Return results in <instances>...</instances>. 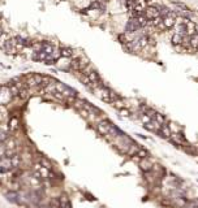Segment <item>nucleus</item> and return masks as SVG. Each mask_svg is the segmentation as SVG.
<instances>
[{"instance_id": "obj_1", "label": "nucleus", "mask_w": 198, "mask_h": 208, "mask_svg": "<svg viewBox=\"0 0 198 208\" xmlns=\"http://www.w3.org/2000/svg\"><path fill=\"white\" fill-rule=\"evenodd\" d=\"M13 98V95L11 94L8 86H3L0 87V106H5L8 104Z\"/></svg>"}, {"instance_id": "obj_2", "label": "nucleus", "mask_w": 198, "mask_h": 208, "mask_svg": "<svg viewBox=\"0 0 198 208\" xmlns=\"http://www.w3.org/2000/svg\"><path fill=\"white\" fill-rule=\"evenodd\" d=\"M140 29H141V26L138 25L136 17H132V18L128 21L127 26H125V33H127V34H134L136 31L140 30Z\"/></svg>"}, {"instance_id": "obj_3", "label": "nucleus", "mask_w": 198, "mask_h": 208, "mask_svg": "<svg viewBox=\"0 0 198 208\" xmlns=\"http://www.w3.org/2000/svg\"><path fill=\"white\" fill-rule=\"evenodd\" d=\"M176 24V13L175 12H171L168 16L163 17V25L166 29H171L172 26H175Z\"/></svg>"}, {"instance_id": "obj_4", "label": "nucleus", "mask_w": 198, "mask_h": 208, "mask_svg": "<svg viewBox=\"0 0 198 208\" xmlns=\"http://www.w3.org/2000/svg\"><path fill=\"white\" fill-rule=\"evenodd\" d=\"M143 14L147 20H152L159 16V8H157V7H146V9L143 11Z\"/></svg>"}, {"instance_id": "obj_5", "label": "nucleus", "mask_w": 198, "mask_h": 208, "mask_svg": "<svg viewBox=\"0 0 198 208\" xmlns=\"http://www.w3.org/2000/svg\"><path fill=\"white\" fill-rule=\"evenodd\" d=\"M5 198L9 200L11 203H16V204H20L21 203V199H20V195L17 194L16 191H8L5 194Z\"/></svg>"}, {"instance_id": "obj_6", "label": "nucleus", "mask_w": 198, "mask_h": 208, "mask_svg": "<svg viewBox=\"0 0 198 208\" xmlns=\"http://www.w3.org/2000/svg\"><path fill=\"white\" fill-rule=\"evenodd\" d=\"M85 76H87V78H89V81L94 85V86H98L99 85V82H100V78H99V76H98V73L97 72H94V70H91V72H89L87 74H85Z\"/></svg>"}, {"instance_id": "obj_7", "label": "nucleus", "mask_w": 198, "mask_h": 208, "mask_svg": "<svg viewBox=\"0 0 198 208\" xmlns=\"http://www.w3.org/2000/svg\"><path fill=\"white\" fill-rule=\"evenodd\" d=\"M170 139L172 140L173 143H176V144H184L185 143V139H184V137H182V134L181 133H172L171 134V137H170Z\"/></svg>"}, {"instance_id": "obj_8", "label": "nucleus", "mask_w": 198, "mask_h": 208, "mask_svg": "<svg viewBox=\"0 0 198 208\" xmlns=\"http://www.w3.org/2000/svg\"><path fill=\"white\" fill-rule=\"evenodd\" d=\"M140 167H141L142 170H145V172H150V170L152 169V164H151V161L149 160V158L141 159V161H140Z\"/></svg>"}, {"instance_id": "obj_9", "label": "nucleus", "mask_w": 198, "mask_h": 208, "mask_svg": "<svg viewBox=\"0 0 198 208\" xmlns=\"http://www.w3.org/2000/svg\"><path fill=\"white\" fill-rule=\"evenodd\" d=\"M158 134L160 135V137H163V138H170L171 137V130H170V128H168V125H162L160 126V129H159V131H158Z\"/></svg>"}, {"instance_id": "obj_10", "label": "nucleus", "mask_w": 198, "mask_h": 208, "mask_svg": "<svg viewBox=\"0 0 198 208\" xmlns=\"http://www.w3.org/2000/svg\"><path fill=\"white\" fill-rule=\"evenodd\" d=\"M189 46L193 48H198V34L197 33L189 35Z\"/></svg>"}, {"instance_id": "obj_11", "label": "nucleus", "mask_w": 198, "mask_h": 208, "mask_svg": "<svg viewBox=\"0 0 198 208\" xmlns=\"http://www.w3.org/2000/svg\"><path fill=\"white\" fill-rule=\"evenodd\" d=\"M59 206H60V208H72V207H70L69 199L65 196V195H63V196L60 198V200H59Z\"/></svg>"}, {"instance_id": "obj_12", "label": "nucleus", "mask_w": 198, "mask_h": 208, "mask_svg": "<svg viewBox=\"0 0 198 208\" xmlns=\"http://www.w3.org/2000/svg\"><path fill=\"white\" fill-rule=\"evenodd\" d=\"M60 55H61V57H72L73 56V51L70 48L63 47V48H60Z\"/></svg>"}, {"instance_id": "obj_13", "label": "nucleus", "mask_w": 198, "mask_h": 208, "mask_svg": "<svg viewBox=\"0 0 198 208\" xmlns=\"http://www.w3.org/2000/svg\"><path fill=\"white\" fill-rule=\"evenodd\" d=\"M184 36L185 35H180V34H173V36H172V43L173 44H182V39H184Z\"/></svg>"}, {"instance_id": "obj_14", "label": "nucleus", "mask_w": 198, "mask_h": 208, "mask_svg": "<svg viewBox=\"0 0 198 208\" xmlns=\"http://www.w3.org/2000/svg\"><path fill=\"white\" fill-rule=\"evenodd\" d=\"M152 120H155L157 122H159L160 125H164L166 122H167V120H166V117L162 115V113H155V116H154V118H152Z\"/></svg>"}, {"instance_id": "obj_15", "label": "nucleus", "mask_w": 198, "mask_h": 208, "mask_svg": "<svg viewBox=\"0 0 198 208\" xmlns=\"http://www.w3.org/2000/svg\"><path fill=\"white\" fill-rule=\"evenodd\" d=\"M17 128H18V118L12 117V118H11V121H9V129H11L12 131H14Z\"/></svg>"}, {"instance_id": "obj_16", "label": "nucleus", "mask_w": 198, "mask_h": 208, "mask_svg": "<svg viewBox=\"0 0 198 208\" xmlns=\"http://www.w3.org/2000/svg\"><path fill=\"white\" fill-rule=\"evenodd\" d=\"M136 156H140L141 159H146V158H149V152L140 147V148H138V151H137V154H136Z\"/></svg>"}, {"instance_id": "obj_17", "label": "nucleus", "mask_w": 198, "mask_h": 208, "mask_svg": "<svg viewBox=\"0 0 198 208\" xmlns=\"http://www.w3.org/2000/svg\"><path fill=\"white\" fill-rule=\"evenodd\" d=\"M140 118H141V121H142L143 124H147V122H150V121L152 120V118H150V117H149L147 115H146V113H141Z\"/></svg>"}, {"instance_id": "obj_18", "label": "nucleus", "mask_w": 198, "mask_h": 208, "mask_svg": "<svg viewBox=\"0 0 198 208\" xmlns=\"http://www.w3.org/2000/svg\"><path fill=\"white\" fill-rule=\"evenodd\" d=\"M7 139H8V134H7L4 130L0 129V143L4 142V140H7Z\"/></svg>"}, {"instance_id": "obj_19", "label": "nucleus", "mask_w": 198, "mask_h": 208, "mask_svg": "<svg viewBox=\"0 0 198 208\" xmlns=\"http://www.w3.org/2000/svg\"><path fill=\"white\" fill-rule=\"evenodd\" d=\"M120 115L124 116V117H128V116H130V112H129L128 109H125V108H121L120 109Z\"/></svg>"}, {"instance_id": "obj_20", "label": "nucleus", "mask_w": 198, "mask_h": 208, "mask_svg": "<svg viewBox=\"0 0 198 208\" xmlns=\"http://www.w3.org/2000/svg\"><path fill=\"white\" fill-rule=\"evenodd\" d=\"M196 33L198 34V26H196Z\"/></svg>"}, {"instance_id": "obj_21", "label": "nucleus", "mask_w": 198, "mask_h": 208, "mask_svg": "<svg viewBox=\"0 0 198 208\" xmlns=\"http://www.w3.org/2000/svg\"><path fill=\"white\" fill-rule=\"evenodd\" d=\"M145 2H146V3H147V2H151V0H145Z\"/></svg>"}]
</instances>
